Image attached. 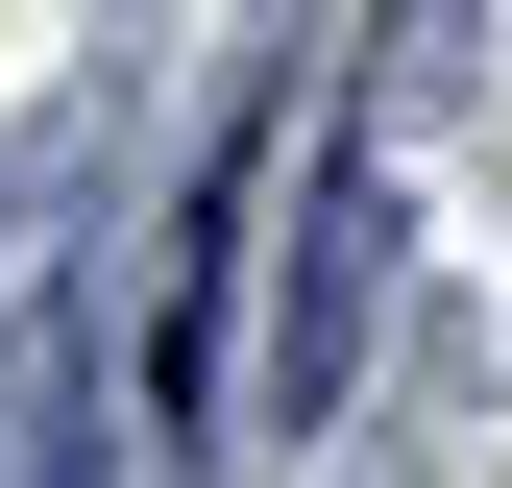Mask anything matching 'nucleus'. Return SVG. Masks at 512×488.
Masks as SVG:
<instances>
[{
	"mask_svg": "<svg viewBox=\"0 0 512 488\" xmlns=\"http://www.w3.org/2000/svg\"><path fill=\"white\" fill-rule=\"evenodd\" d=\"M244 220H269V122H244V147L196 171V220H171V318H147V415H171V440L220 415V293H244Z\"/></svg>",
	"mask_w": 512,
	"mask_h": 488,
	"instance_id": "obj_1",
	"label": "nucleus"
}]
</instances>
